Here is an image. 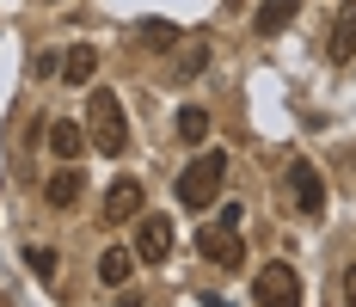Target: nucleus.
<instances>
[{
  "instance_id": "15",
  "label": "nucleus",
  "mask_w": 356,
  "mask_h": 307,
  "mask_svg": "<svg viewBox=\"0 0 356 307\" xmlns=\"http://www.w3.org/2000/svg\"><path fill=\"white\" fill-rule=\"evenodd\" d=\"M172 25H166V19H154V25H142V43H147V49H172Z\"/></svg>"
},
{
  "instance_id": "6",
  "label": "nucleus",
  "mask_w": 356,
  "mask_h": 307,
  "mask_svg": "<svg viewBox=\"0 0 356 307\" xmlns=\"http://www.w3.org/2000/svg\"><path fill=\"white\" fill-rule=\"evenodd\" d=\"M129 252H136L142 265H160V258L172 252V221H166V215H142V221H136V246H129Z\"/></svg>"
},
{
  "instance_id": "11",
  "label": "nucleus",
  "mask_w": 356,
  "mask_h": 307,
  "mask_svg": "<svg viewBox=\"0 0 356 307\" xmlns=\"http://www.w3.org/2000/svg\"><path fill=\"white\" fill-rule=\"evenodd\" d=\"M332 56H338V62H350V56H356V0H344L338 25H332Z\"/></svg>"
},
{
  "instance_id": "16",
  "label": "nucleus",
  "mask_w": 356,
  "mask_h": 307,
  "mask_svg": "<svg viewBox=\"0 0 356 307\" xmlns=\"http://www.w3.org/2000/svg\"><path fill=\"white\" fill-rule=\"evenodd\" d=\"M25 265H31V276H43V283H49V276H56V252L31 246V252H25Z\"/></svg>"
},
{
  "instance_id": "2",
  "label": "nucleus",
  "mask_w": 356,
  "mask_h": 307,
  "mask_svg": "<svg viewBox=\"0 0 356 307\" xmlns=\"http://www.w3.org/2000/svg\"><path fill=\"white\" fill-rule=\"evenodd\" d=\"M86 141H92L99 154H123V148H129V123H123L117 93H92V99H86Z\"/></svg>"
},
{
  "instance_id": "4",
  "label": "nucleus",
  "mask_w": 356,
  "mask_h": 307,
  "mask_svg": "<svg viewBox=\"0 0 356 307\" xmlns=\"http://www.w3.org/2000/svg\"><path fill=\"white\" fill-rule=\"evenodd\" d=\"M252 295H258V307H301V276H295V265H264Z\"/></svg>"
},
{
  "instance_id": "17",
  "label": "nucleus",
  "mask_w": 356,
  "mask_h": 307,
  "mask_svg": "<svg viewBox=\"0 0 356 307\" xmlns=\"http://www.w3.org/2000/svg\"><path fill=\"white\" fill-rule=\"evenodd\" d=\"M344 307H356V265L344 271Z\"/></svg>"
},
{
  "instance_id": "13",
  "label": "nucleus",
  "mask_w": 356,
  "mask_h": 307,
  "mask_svg": "<svg viewBox=\"0 0 356 307\" xmlns=\"http://www.w3.org/2000/svg\"><path fill=\"white\" fill-rule=\"evenodd\" d=\"M80 191H86L80 172H56V178H49V203H56V209H74V203H80Z\"/></svg>"
},
{
  "instance_id": "3",
  "label": "nucleus",
  "mask_w": 356,
  "mask_h": 307,
  "mask_svg": "<svg viewBox=\"0 0 356 307\" xmlns=\"http://www.w3.org/2000/svg\"><path fill=\"white\" fill-rule=\"evenodd\" d=\"M240 221H246L240 203H227V209H221V221L197 234V246H203V258H209V265H221V271H234V265H240Z\"/></svg>"
},
{
  "instance_id": "14",
  "label": "nucleus",
  "mask_w": 356,
  "mask_h": 307,
  "mask_svg": "<svg viewBox=\"0 0 356 307\" xmlns=\"http://www.w3.org/2000/svg\"><path fill=\"white\" fill-rule=\"evenodd\" d=\"M178 136H184V141H203V136H209V111L184 104V111H178Z\"/></svg>"
},
{
  "instance_id": "12",
  "label": "nucleus",
  "mask_w": 356,
  "mask_h": 307,
  "mask_svg": "<svg viewBox=\"0 0 356 307\" xmlns=\"http://www.w3.org/2000/svg\"><path fill=\"white\" fill-rule=\"evenodd\" d=\"M129 271H136V252H129V246H111L105 258H99V276H105L111 289H123V283H129Z\"/></svg>"
},
{
  "instance_id": "18",
  "label": "nucleus",
  "mask_w": 356,
  "mask_h": 307,
  "mask_svg": "<svg viewBox=\"0 0 356 307\" xmlns=\"http://www.w3.org/2000/svg\"><path fill=\"white\" fill-rule=\"evenodd\" d=\"M117 307H142V295H123V301H117Z\"/></svg>"
},
{
  "instance_id": "5",
  "label": "nucleus",
  "mask_w": 356,
  "mask_h": 307,
  "mask_svg": "<svg viewBox=\"0 0 356 307\" xmlns=\"http://www.w3.org/2000/svg\"><path fill=\"white\" fill-rule=\"evenodd\" d=\"M283 184H289V197H295L301 215H320V209H325V184H320V172L307 166V160H289Z\"/></svg>"
},
{
  "instance_id": "9",
  "label": "nucleus",
  "mask_w": 356,
  "mask_h": 307,
  "mask_svg": "<svg viewBox=\"0 0 356 307\" xmlns=\"http://www.w3.org/2000/svg\"><path fill=\"white\" fill-rule=\"evenodd\" d=\"M92 141H86V129L80 123H49V154H62V160H80Z\"/></svg>"
},
{
  "instance_id": "7",
  "label": "nucleus",
  "mask_w": 356,
  "mask_h": 307,
  "mask_svg": "<svg viewBox=\"0 0 356 307\" xmlns=\"http://www.w3.org/2000/svg\"><path fill=\"white\" fill-rule=\"evenodd\" d=\"M142 203H147L142 178H117V184L105 191V209H99V215H105V221H136V215H142Z\"/></svg>"
},
{
  "instance_id": "8",
  "label": "nucleus",
  "mask_w": 356,
  "mask_h": 307,
  "mask_svg": "<svg viewBox=\"0 0 356 307\" xmlns=\"http://www.w3.org/2000/svg\"><path fill=\"white\" fill-rule=\"evenodd\" d=\"M92 68H99V49H92V43H74L68 56H62V80H68V86H86Z\"/></svg>"
},
{
  "instance_id": "1",
  "label": "nucleus",
  "mask_w": 356,
  "mask_h": 307,
  "mask_svg": "<svg viewBox=\"0 0 356 307\" xmlns=\"http://www.w3.org/2000/svg\"><path fill=\"white\" fill-rule=\"evenodd\" d=\"M221 184H227V154H197L191 166L178 172V203L184 209H209L215 197H221Z\"/></svg>"
},
{
  "instance_id": "10",
  "label": "nucleus",
  "mask_w": 356,
  "mask_h": 307,
  "mask_svg": "<svg viewBox=\"0 0 356 307\" xmlns=\"http://www.w3.org/2000/svg\"><path fill=\"white\" fill-rule=\"evenodd\" d=\"M289 19H295V0H264V6L252 13V31H258V37H277Z\"/></svg>"
}]
</instances>
